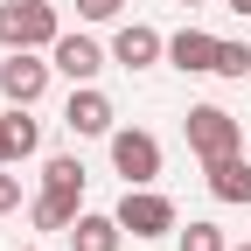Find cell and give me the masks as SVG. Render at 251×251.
Returning <instances> with one entry per match:
<instances>
[{"mask_svg": "<svg viewBox=\"0 0 251 251\" xmlns=\"http://www.w3.org/2000/svg\"><path fill=\"white\" fill-rule=\"evenodd\" d=\"M7 209H21V181H14L7 168H0V216H7Z\"/></svg>", "mask_w": 251, "mask_h": 251, "instance_id": "18", "label": "cell"}, {"mask_svg": "<svg viewBox=\"0 0 251 251\" xmlns=\"http://www.w3.org/2000/svg\"><path fill=\"white\" fill-rule=\"evenodd\" d=\"M112 216H119V224L133 230V237H175V230H181L175 202H168V196H153V188H126Z\"/></svg>", "mask_w": 251, "mask_h": 251, "instance_id": "4", "label": "cell"}, {"mask_svg": "<svg viewBox=\"0 0 251 251\" xmlns=\"http://www.w3.org/2000/svg\"><path fill=\"white\" fill-rule=\"evenodd\" d=\"M49 70H56V63H42L35 49H7V63H0V98H7V105H42Z\"/></svg>", "mask_w": 251, "mask_h": 251, "instance_id": "5", "label": "cell"}, {"mask_svg": "<svg viewBox=\"0 0 251 251\" xmlns=\"http://www.w3.org/2000/svg\"><path fill=\"white\" fill-rule=\"evenodd\" d=\"M181 133H188V153H196V161H224V153H244V126H237L224 105H188Z\"/></svg>", "mask_w": 251, "mask_h": 251, "instance_id": "2", "label": "cell"}, {"mask_svg": "<svg viewBox=\"0 0 251 251\" xmlns=\"http://www.w3.org/2000/svg\"><path fill=\"white\" fill-rule=\"evenodd\" d=\"M175 7H202V0H175Z\"/></svg>", "mask_w": 251, "mask_h": 251, "instance_id": "21", "label": "cell"}, {"mask_svg": "<svg viewBox=\"0 0 251 251\" xmlns=\"http://www.w3.org/2000/svg\"><path fill=\"white\" fill-rule=\"evenodd\" d=\"M63 14L49 0H7L0 7V49H56Z\"/></svg>", "mask_w": 251, "mask_h": 251, "instance_id": "1", "label": "cell"}, {"mask_svg": "<svg viewBox=\"0 0 251 251\" xmlns=\"http://www.w3.org/2000/svg\"><path fill=\"white\" fill-rule=\"evenodd\" d=\"M224 7H230V14H251V0H224Z\"/></svg>", "mask_w": 251, "mask_h": 251, "instance_id": "20", "label": "cell"}, {"mask_svg": "<svg viewBox=\"0 0 251 251\" xmlns=\"http://www.w3.org/2000/svg\"><path fill=\"white\" fill-rule=\"evenodd\" d=\"M112 168L126 175V188H153V175H161V140L147 126H112Z\"/></svg>", "mask_w": 251, "mask_h": 251, "instance_id": "3", "label": "cell"}, {"mask_svg": "<svg viewBox=\"0 0 251 251\" xmlns=\"http://www.w3.org/2000/svg\"><path fill=\"white\" fill-rule=\"evenodd\" d=\"M42 188L84 202V161H77V153H49V161H42Z\"/></svg>", "mask_w": 251, "mask_h": 251, "instance_id": "14", "label": "cell"}, {"mask_svg": "<svg viewBox=\"0 0 251 251\" xmlns=\"http://www.w3.org/2000/svg\"><path fill=\"white\" fill-rule=\"evenodd\" d=\"M35 105H7L0 112V126H7V147H14V161H28V153L42 147V119H28Z\"/></svg>", "mask_w": 251, "mask_h": 251, "instance_id": "13", "label": "cell"}, {"mask_svg": "<svg viewBox=\"0 0 251 251\" xmlns=\"http://www.w3.org/2000/svg\"><path fill=\"white\" fill-rule=\"evenodd\" d=\"M119 237H126V224L119 216H98V209H84L70 224V251H119Z\"/></svg>", "mask_w": 251, "mask_h": 251, "instance_id": "11", "label": "cell"}, {"mask_svg": "<svg viewBox=\"0 0 251 251\" xmlns=\"http://www.w3.org/2000/svg\"><path fill=\"white\" fill-rule=\"evenodd\" d=\"M230 251H251V244H230Z\"/></svg>", "mask_w": 251, "mask_h": 251, "instance_id": "23", "label": "cell"}, {"mask_svg": "<svg viewBox=\"0 0 251 251\" xmlns=\"http://www.w3.org/2000/svg\"><path fill=\"white\" fill-rule=\"evenodd\" d=\"M181 237V251H230V237L216 230V224H188V230H175Z\"/></svg>", "mask_w": 251, "mask_h": 251, "instance_id": "16", "label": "cell"}, {"mask_svg": "<svg viewBox=\"0 0 251 251\" xmlns=\"http://www.w3.org/2000/svg\"><path fill=\"white\" fill-rule=\"evenodd\" d=\"M202 181L216 202H251V161L244 153H224V161H202Z\"/></svg>", "mask_w": 251, "mask_h": 251, "instance_id": "10", "label": "cell"}, {"mask_svg": "<svg viewBox=\"0 0 251 251\" xmlns=\"http://www.w3.org/2000/svg\"><path fill=\"white\" fill-rule=\"evenodd\" d=\"M168 63L188 77H209L216 70V35L209 28H181V35H168Z\"/></svg>", "mask_w": 251, "mask_h": 251, "instance_id": "9", "label": "cell"}, {"mask_svg": "<svg viewBox=\"0 0 251 251\" xmlns=\"http://www.w3.org/2000/svg\"><path fill=\"white\" fill-rule=\"evenodd\" d=\"M49 63H56V70L70 77V84H91V77L105 70V49L91 42V35H56V49H49Z\"/></svg>", "mask_w": 251, "mask_h": 251, "instance_id": "8", "label": "cell"}, {"mask_svg": "<svg viewBox=\"0 0 251 251\" xmlns=\"http://www.w3.org/2000/svg\"><path fill=\"white\" fill-rule=\"evenodd\" d=\"M0 168H14V147H7V126H0Z\"/></svg>", "mask_w": 251, "mask_h": 251, "instance_id": "19", "label": "cell"}, {"mask_svg": "<svg viewBox=\"0 0 251 251\" xmlns=\"http://www.w3.org/2000/svg\"><path fill=\"white\" fill-rule=\"evenodd\" d=\"M14 251H35V244H14Z\"/></svg>", "mask_w": 251, "mask_h": 251, "instance_id": "22", "label": "cell"}, {"mask_svg": "<svg viewBox=\"0 0 251 251\" xmlns=\"http://www.w3.org/2000/svg\"><path fill=\"white\" fill-rule=\"evenodd\" d=\"M112 119L119 112H112V98H105L98 84H77L70 105H63V126H70L77 140H112Z\"/></svg>", "mask_w": 251, "mask_h": 251, "instance_id": "6", "label": "cell"}, {"mask_svg": "<svg viewBox=\"0 0 251 251\" xmlns=\"http://www.w3.org/2000/svg\"><path fill=\"white\" fill-rule=\"evenodd\" d=\"M77 14H84V21H119L126 0H77Z\"/></svg>", "mask_w": 251, "mask_h": 251, "instance_id": "17", "label": "cell"}, {"mask_svg": "<svg viewBox=\"0 0 251 251\" xmlns=\"http://www.w3.org/2000/svg\"><path fill=\"white\" fill-rule=\"evenodd\" d=\"M161 56H168V35L147 28V21H126L112 35V63H126V70H147V63H161Z\"/></svg>", "mask_w": 251, "mask_h": 251, "instance_id": "7", "label": "cell"}, {"mask_svg": "<svg viewBox=\"0 0 251 251\" xmlns=\"http://www.w3.org/2000/svg\"><path fill=\"white\" fill-rule=\"evenodd\" d=\"M28 216H35V230H70L77 216H84V202H77V196H56V188H42V196L28 202Z\"/></svg>", "mask_w": 251, "mask_h": 251, "instance_id": "12", "label": "cell"}, {"mask_svg": "<svg viewBox=\"0 0 251 251\" xmlns=\"http://www.w3.org/2000/svg\"><path fill=\"white\" fill-rule=\"evenodd\" d=\"M209 77H251V49L244 42H216V70Z\"/></svg>", "mask_w": 251, "mask_h": 251, "instance_id": "15", "label": "cell"}]
</instances>
